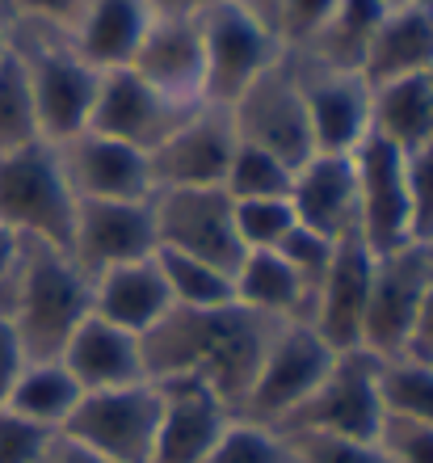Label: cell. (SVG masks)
<instances>
[{
  "label": "cell",
  "instance_id": "cell-27",
  "mask_svg": "<svg viewBox=\"0 0 433 463\" xmlns=\"http://www.w3.org/2000/svg\"><path fill=\"white\" fill-rule=\"evenodd\" d=\"M371 135L400 152H417L433 139V85L425 76H404L371 89Z\"/></svg>",
  "mask_w": 433,
  "mask_h": 463
},
{
  "label": "cell",
  "instance_id": "cell-14",
  "mask_svg": "<svg viewBox=\"0 0 433 463\" xmlns=\"http://www.w3.org/2000/svg\"><path fill=\"white\" fill-rule=\"evenodd\" d=\"M156 253L152 198H76V220L68 257L89 279L122 261Z\"/></svg>",
  "mask_w": 433,
  "mask_h": 463
},
{
  "label": "cell",
  "instance_id": "cell-17",
  "mask_svg": "<svg viewBox=\"0 0 433 463\" xmlns=\"http://www.w3.org/2000/svg\"><path fill=\"white\" fill-rule=\"evenodd\" d=\"M160 392V426L152 463H206L231 426V404L193 375L152 379Z\"/></svg>",
  "mask_w": 433,
  "mask_h": 463
},
{
  "label": "cell",
  "instance_id": "cell-4",
  "mask_svg": "<svg viewBox=\"0 0 433 463\" xmlns=\"http://www.w3.org/2000/svg\"><path fill=\"white\" fill-rule=\"evenodd\" d=\"M76 220V194L63 177L60 152L47 139L0 156V228L22 241H38L68 253Z\"/></svg>",
  "mask_w": 433,
  "mask_h": 463
},
{
  "label": "cell",
  "instance_id": "cell-24",
  "mask_svg": "<svg viewBox=\"0 0 433 463\" xmlns=\"http://www.w3.org/2000/svg\"><path fill=\"white\" fill-rule=\"evenodd\" d=\"M433 68V17L417 5H396L374 25L371 43L362 51L358 72L371 89L404 80V76H425Z\"/></svg>",
  "mask_w": 433,
  "mask_h": 463
},
{
  "label": "cell",
  "instance_id": "cell-28",
  "mask_svg": "<svg viewBox=\"0 0 433 463\" xmlns=\"http://www.w3.org/2000/svg\"><path fill=\"white\" fill-rule=\"evenodd\" d=\"M383 13H387L383 0H337V13L325 25V34L312 43V51H299V55H312V60L328 63V68L358 72L362 51L371 43L374 25L383 22Z\"/></svg>",
  "mask_w": 433,
  "mask_h": 463
},
{
  "label": "cell",
  "instance_id": "cell-39",
  "mask_svg": "<svg viewBox=\"0 0 433 463\" xmlns=\"http://www.w3.org/2000/svg\"><path fill=\"white\" fill-rule=\"evenodd\" d=\"M374 447H379L383 463H433V426L387 413Z\"/></svg>",
  "mask_w": 433,
  "mask_h": 463
},
{
  "label": "cell",
  "instance_id": "cell-40",
  "mask_svg": "<svg viewBox=\"0 0 433 463\" xmlns=\"http://www.w3.org/2000/svg\"><path fill=\"white\" fill-rule=\"evenodd\" d=\"M9 5L17 13V22L42 25L55 34H72L89 9V0H9Z\"/></svg>",
  "mask_w": 433,
  "mask_h": 463
},
{
  "label": "cell",
  "instance_id": "cell-46",
  "mask_svg": "<svg viewBox=\"0 0 433 463\" xmlns=\"http://www.w3.org/2000/svg\"><path fill=\"white\" fill-rule=\"evenodd\" d=\"M228 5H236V9H244L249 17H257V22H265L269 30L278 25V9H282V0H228ZM278 34V30H274Z\"/></svg>",
  "mask_w": 433,
  "mask_h": 463
},
{
  "label": "cell",
  "instance_id": "cell-34",
  "mask_svg": "<svg viewBox=\"0 0 433 463\" xmlns=\"http://www.w3.org/2000/svg\"><path fill=\"white\" fill-rule=\"evenodd\" d=\"M206 463H290V451L282 430L249 421V417H231V426L223 430V439Z\"/></svg>",
  "mask_w": 433,
  "mask_h": 463
},
{
  "label": "cell",
  "instance_id": "cell-3",
  "mask_svg": "<svg viewBox=\"0 0 433 463\" xmlns=\"http://www.w3.org/2000/svg\"><path fill=\"white\" fill-rule=\"evenodd\" d=\"M9 43L25 63L38 135L47 144H63L85 131L97 101V85H101V68H93L68 43V34H55L42 25H25V34H9Z\"/></svg>",
  "mask_w": 433,
  "mask_h": 463
},
{
  "label": "cell",
  "instance_id": "cell-45",
  "mask_svg": "<svg viewBox=\"0 0 433 463\" xmlns=\"http://www.w3.org/2000/svg\"><path fill=\"white\" fill-rule=\"evenodd\" d=\"M152 17H198L206 13L215 0H144Z\"/></svg>",
  "mask_w": 433,
  "mask_h": 463
},
{
  "label": "cell",
  "instance_id": "cell-5",
  "mask_svg": "<svg viewBox=\"0 0 433 463\" xmlns=\"http://www.w3.org/2000/svg\"><path fill=\"white\" fill-rule=\"evenodd\" d=\"M383 358L371 350H337L315 392L278 430H312L349 442H374L383 430Z\"/></svg>",
  "mask_w": 433,
  "mask_h": 463
},
{
  "label": "cell",
  "instance_id": "cell-50",
  "mask_svg": "<svg viewBox=\"0 0 433 463\" xmlns=\"http://www.w3.org/2000/svg\"><path fill=\"white\" fill-rule=\"evenodd\" d=\"M429 85H433V68H429Z\"/></svg>",
  "mask_w": 433,
  "mask_h": 463
},
{
  "label": "cell",
  "instance_id": "cell-42",
  "mask_svg": "<svg viewBox=\"0 0 433 463\" xmlns=\"http://www.w3.org/2000/svg\"><path fill=\"white\" fill-rule=\"evenodd\" d=\"M22 366H25V350H22V342H17V329H13V320L0 312V404L9 396L13 379L22 375Z\"/></svg>",
  "mask_w": 433,
  "mask_h": 463
},
{
  "label": "cell",
  "instance_id": "cell-21",
  "mask_svg": "<svg viewBox=\"0 0 433 463\" xmlns=\"http://www.w3.org/2000/svg\"><path fill=\"white\" fill-rule=\"evenodd\" d=\"M374 253L362 244V236H345L333 249L328 274L315 291L312 325L333 350H358L362 342V317H366V295H371Z\"/></svg>",
  "mask_w": 433,
  "mask_h": 463
},
{
  "label": "cell",
  "instance_id": "cell-47",
  "mask_svg": "<svg viewBox=\"0 0 433 463\" xmlns=\"http://www.w3.org/2000/svg\"><path fill=\"white\" fill-rule=\"evenodd\" d=\"M9 47H13V43H9V30L0 25V63H5V55H9Z\"/></svg>",
  "mask_w": 433,
  "mask_h": 463
},
{
  "label": "cell",
  "instance_id": "cell-35",
  "mask_svg": "<svg viewBox=\"0 0 433 463\" xmlns=\"http://www.w3.org/2000/svg\"><path fill=\"white\" fill-rule=\"evenodd\" d=\"M333 249H337V241H325V236H315V232H307V228H295L287 241L278 244V253L287 257V266L295 269V279H299L303 295H307V317H312L315 291H320V282H325V274H328Z\"/></svg>",
  "mask_w": 433,
  "mask_h": 463
},
{
  "label": "cell",
  "instance_id": "cell-18",
  "mask_svg": "<svg viewBox=\"0 0 433 463\" xmlns=\"http://www.w3.org/2000/svg\"><path fill=\"white\" fill-rule=\"evenodd\" d=\"M55 152L76 198H152V165L139 147L85 127Z\"/></svg>",
  "mask_w": 433,
  "mask_h": 463
},
{
  "label": "cell",
  "instance_id": "cell-6",
  "mask_svg": "<svg viewBox=\"0 0 433 463\" xmlns=\"http://www.w3.org/2000/svg\"><path fill=\"white\" fill-rule=\"evenodd\" d=\"M337 350L303 320H282L261 354V366L253 375V388L244 392L236 417L261 421V426H282L295 409L315 392V383L325 379L333 366Z\"/></svg>",
  "mask_w": 433,
  "mask_h": 463
},
{
  "label": "cell",
  "instance_id": "cell-1",
  "mask_svg": "<svg viewBox=\"0 0 433 463\" xmlns=\"http://www.w3.org/2000/svg\"><path fill=\"white\" fill-rule=\"evenodd\" d=\"M278 325L282 320H265L240 304L169 307V317L156 320L139 337L147 379L193 375L202 379L206 388H215L236 413L244 392L253 388L261 354Z\"/></svg>",
  "mask_w": 433,
  "mask_h": 463
},
{
  "label": "cell",
  "instance_id": "cell-43",
  "mask_svg": "<svg viewBox=\"0 0 433 463\" xmlns=\"http://www.w3.org/2000/svg\"><path fill=\"white\" fill-rule=\"evenodd\" d=\"M38 463H109V459H101L97 451H89L85 442H76L72 434L55 430V434L42 442V451H38Z\"/></svg>",
  "mask_w": 433,
  "mask_h": 463
},
{
  "label": "cell",
  "instance_id": "cell-29",
  "mask_svg": "<svg viewBox=\"0 0 433 463\" xmlns=\"http://www.w3.org/2000/svg\"><path fill=\"white\" fill-rule=\"evenodd\" d=\"M156 257H160V269H165V282H169L173 307H223V304H236L228 269L211 266V261H202V257L169 253V249H156Z\"/></svg>",
  "mask_w": 433,
  "mask_h": 463
},
{
  "label": "cell",
  "instance_id": "cell-33",
  "mask_svg": "<svg viewBox=\"0 0 433 463\" xmlns=\"http://www.w3.org/2000/svg\"><path fill=\"white\" fill-rule=\"evenodd\" d=\"M231 207H236V236H240L244 253L278 249L290 232L299 228L295 211H290V198H244V203H231Z\"/></svg>",
  "mask_w": 433,
  "mask_h": 463
},
{
  "label": "cell",
  "instance_id": "cell-12",
  "mask_svg": "<svg viewBox=\"0 0 433 463\" xmlns=\"http://www.w3.org/2000/svg\"><path fill=\"white\" fill-rule=\"evenodd\" d=\"M236 144L240 139H236L228 106H215V101L193 106L177 131L147 152L152 194L156 190H206V185L223 190V173L231 165Z\"/></svg>",
  "mask_w": 433,
  "mask_h": 463
},
{
  "label": "cell",
  "instance_id": "cell-44",
  "mask_svg": "<svg viewBox=\"0 0 433 463\" xmlns=\"http://www.w3.org/2000/svg\"><path fill=\"white\" fill-rule=\"evenodd\" d=\"M409 354L433 363V287H429V295H425V307H421V320H417V333H412Z\"/></svg>",
  "mask_w": 433,
  "mask_h": 463
},
{
  "label": "cell",
  "instance_id": "cell-30",
  "mask_svg": "<svg viewBox=\"0 0 433 463\" xmlns=\"http://www.w3.org/2000/svg\"><path fill=\"white\" fill-rule=\"evenodd\" d=\"M383 409L409 421L433 426V363L417 354L383 358Z\"/></svg>",
  "mask_w": 433,
  "mask_h": 463
},
{
  "label": "cell",
  "instance_id": "cell-15",
  "mask_svg": "<svg viewBox=\"0 0 433 463\" xmlns=\"http://www.w3.org/2000/svg\"><path fill=\"white\" fill-rule=\"evenodd\" d=\"M287 60L299 80L315 152H353L371 135V85L362 80V72L328 68L312 55H290V51Z\"/></svg>",
  "mask_w": 433,
  "mask_h": 463
},
{
  "label": "cell",
  "instance_id": "cell-37",
  "mask_svg": "<svg viewBox=\"0 0 433 463\" xmlns=\"http://www.w3.org/2000/svg\"><path fill=\"white\" fill-rule=\"evenodd\" d=\"M290 463H383L374 442H349L333 434H312V430H282Z\"/></svg>",
  "mask_w": 433,
  "mask_h": 463
},
{
  "label": "cell",
  "instance_id": "cell-41",
  "mask_svg": "<svg viewBox=\"0 0 433 463\" xmlns=\"http://www.w3.org/2000/svg\"><path fill=\"white\" fill-rule=\"evenodd\" d=\"M55 430H38L22 417H13L9 409H0V463H38L42 442Z\"/></svg>",
  "mask_w": 433,
  "mask_h": 463
},
{
  "label": "cell",
  "instance_id": "cell-32",
  "mask_svg": "<svg viewBox=\"0 0 433 463\" xmlns=\"http://www.w3.org/2000/svg\"><path fill=\"white\" fill-rule=\"evenodd\" d=\"M290 165L287 160L269 156L261 147L236 144L231 152V165L223 173V194L231 203H244V198H287L290 194Z\"/></svg>",
  "mask_w": 433,
  "mask_h": 463
},
{
  "label": "cell",
  "instance_id": "cell-10",
  "mask_svg": "<svg viewBox=\"0 0 433 463\" xmlns=\"http://www.w3.org/2000/svg\"><path fill=\"white\" fill-rule=\"evenodd\" d=\"M228 114L240 144L261 147L269 156L287 160L290 169H299L303 160L315 152L312 122H307V110H303L299 80H295V68H290L287 55L265 76H257L253 85L228 106Z\"/></svg>",
  "mask_w": 433,
  "mask_h": 463
},
{
  "label": "cell",
  "instance_id": "cell-7",
  "mask_svg": "<svg viewBox=\"0 0 433 463\" xmlns=\"http://www.w3.org/2000/svg\"><path fill=\"white\" fill-rule=\"evenodd\" d=\"M433 287V244H400L374 257L366 317H362V350L374 358L409 354L425 295Z\"/></svg>",
  "mask_w": 433,
  "mask_h": 463
},
{
  "label": "cell",
  "instance_id": "cell-26",
  "mask_svg": "<svg viewBox=\"0 0 433 463\" xmlns=\"http://www.w3.org/2000/svg\"><path fill=\"white\" fill-rule=\"evenodd\" d=\"M231 295L240 307L265 320H303L307 325V295L278 249L244 253V261L231 274Z\"/></svg>",
  "mask_w": 433,
  "mask_h": 463
},
{
  "label": "cell",
  "instance_id": "cell-48",
  "mask_svg": "<svg viewBox=\"0 0 433 463\" xmlns=\"http://www.w3.org/2000/svg\"><path fill=\"white\" fill-rule=\"evenodd\" d=\"M409 5H417L421 13H429V17H433V0H409Z\"/></svg>",
  "mask_w": 433,
  "mask_h": 463
},
{
  "label": "cell",
  "instance_id": "cell-11",
  "mask_svg": "<svg viewBox=\"0 0 433 463\" xmlns=\"http://www.w3.org/2000/svg\"><path fill=\"white\" fill-rule=\"evenodd\" d=\"M152 215H156V249L202 257V261L228 269V274H236V266L244 261V244L236 236V207L219 185L156 190Z\"/></svg>",
  "mask_w": 433,
  "mask_h": 463
},
{
  "label": "cell",
  "instance_id": "cell-2",
  "mask_svg": "<svg viewBox=\"0 0 433 463\" xmlns=\"http://www.w3.org/2000/svg\"><path fill=\"white\" fill-rule=\"evenodd\" d=\"M93 312V279L63 249L22 241V266L5 299L25 358H60L68 337Z\"/></svg>",
  "mask_w": 433,
  "mask_h": 463
},
{
  "label": "cell",
  "instance_id": "cell-49",
  "mask_svg": "<svg viewBox=\"0 0 433 463\" xmlns=\"http://www.w3.org/2000/svg\"><path fill=\"white\" fill-rule=\"evenodd\" d=\"M383 5L387 9H396V5H409V0H383Z\"/></svg>",
  "mask_w": 433,
  "mask_h": 463
},
{
  "label": "cell",
  "instance_id": "cell-19",
  "mask_svg": "<svg viewBox=\"0 0 433 463\" xmlns=\"http://www.w3.org/2000/svg\"><path fill=\"white\" fill-rule=\"evenodd\" d=\"M290 211L299 228L345 241L358 236V182H353V156L349 152H312L290 173Z\"/></svg>",
  "mask_w": 433,
  "mask_h": 463
},
{
  "label": "cell",
  "instance_id": "cell-38",
  "mask_svg": "<svg viewBox=\"0 0 433 463\" xmlns=\"http://www.w3.org/2000/svg\"><path fill=\"white\" fill-rule=\"evenodd\" d=\"M333 13H337V0H282L274 30L282 38V47L290 55H299V51H312V43L333 22Z\"/></svg>",
  "mask_w": 433,
  "mask_h": 463
},
{
  "label": "cell",
  "instance_id": "cell-8",
  "mask_svg": "<svg viewBox=\"0 0 433 463\" xmlns=\"http://www.w3.org/2000/svg\"><path fill=\"white\" fill-rule=\"evenodd\" d=\"M160 426V392L152 379L109 392H85L63 434L109 463H152Z\"/></svg>",
  "mask_w": 433,
  "mask_h": 463
},
{
  "label": "cell",
  "instance_id": "cell-9",
  "mask_svg": "<svg viewBox=\"0 0 433 463\" xmlns=\"http://www.w3.org/2000/svg\"><path fill=\"white\" fill-rule=\"evenodd\" d=\"M202 55H206L202 101L231 106L257 76H265L274 63H282L287 47L265 22L249 17L228 0H215L202 13Z\"/></svg>",
  "mask_w": 433,
  "mask_h": 463
},
{
  "label": "cell",
  "instance_id": "cell-36",
  "mask_svg": "<svg viewBox=\"0 0 433 463\" xmlns=\"http://www.w3.org/2000/svg\"><path fill=\"white\" fill-rule=\"evenodd\" d=\"M409 177V241L433 244V139L417 152H404Z\"/></svg>",
  "mask_w": 433,
  "mask_h": 463
},
{
  "label": "cell",
  "instance_id": "cell-13",
  "mask_svg": "<svg viewBox=\"0 0 433 463\" xmlns=\"http://www.w3.org/2000/svg\"><path fill=\"white\" fill-rule=\"evenodd\" d=\"M190 110H193L190 101H177L169 93H160L135 68L122 63V68H106L101 72L93 114H89V131H101L109 139H122V144L139 147V152H152V147H160L177 131Z\"/></svg>",
  "mask_w": 433,
  "mask_h": 463
},
{
  "label": "cell",
  "instance_id": "cell-20",
  "mask_svg": "<svg viewBox=\"0 0 433 463\" xmlns=\"http://www.w3.org/2000/svg\"><path fill=\"white\" fill-rule=\"evenodd\" d=\"M127 68H135L160 93L198 106L206 80L202 13L198 17H147L144 38H139Z\"/></svg>",
  "mask_w": 433,
  "mask_h": 463
},
{
  "label": "cell",
  "instance_id": "cell-22",
  "mask_svg": "<svg viewBox=\"0 0 433 463\" xmlns=\"http://www.w3.org/2000/svg\"><path fill=\"white\" fill-rule=\"evenodd\" d=\"M169 307L173 295L156 253L93 274V317L109 320V325L135 333V337H144L156 320L169 317Z\"/></svg>",
  "mask_w": 433,
  "mask_h": 463
},
{
  "label": "cell",
  "instance_id": "cell-31",
  "mask_svg": "<svg viewBox=\"0 0 433 463\" xmlns=\"http://www.w3.org/2000/svg\"><path fill=\"white\" fill-rule=\"evenodd\" d=\"M34 139H42V135H38V114L34 98H30V80H25V63L9 47V55L0 63V156L34 144Z\"/></svg>",
  "mask_w": 433,
  "mask_h": 463
},
{
  "label": "cell",
  "instance_id": "cell-23",
  "mask_svg": "<svg viewBox=\"0 0 433 463\" xmlns=\"http://www.w3.org/2000/svg\"><path fill=\"white\" fill-rule=\"evenodd\" d=\"M60 363L72 371V379L85 392H109V388H127V383H144L147 379L144 342L135 333L93 317V312L68 337Z\"/></svg>",
  "mask_w": 433,
  "mask_h": 463
},
{
  "label": "cell",
  "instance_id": "cell-16",
  "mask_svg": "<svg viewBox=\"0 0 433 463\" xmlns=\"http://www.w3.org/2000/svg\"><path fill=\"white\" fill-rule=\"evenodd\" d=\"M353 182H358V236L374 257L391 253L409 241V177L404 152L379 135H366L353 152Z\"/></svg>",
  "mask_w": 433,
  "mask_h": 463
},
{
  "label": "cell",
  "instance_id": "cell-25",
  "mask_svg": "<svg viewBox=\"0 0 433 463\" xmlns=\"http://www.w3.org/2000/svg\"><path fill=\"white\" fill-rule=\"evenodd\" d=\"M80 396H85V388L76 383L60 358H25L22 375L13 379L0 409H9L13 417H22L38 430H63Z\"/></svg>",
  "mask_w": 433,
  "mask_h": 463
}]
</instances>
